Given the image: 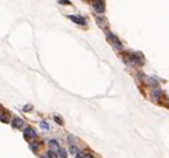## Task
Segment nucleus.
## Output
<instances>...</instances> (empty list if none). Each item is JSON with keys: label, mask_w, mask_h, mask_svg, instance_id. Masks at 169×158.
Instances as JSON below:
<instances>
[{"label": "nucleus", "mask_w": 169, "mask_h": 158, "mask_svg": "<svg viewBox=\"0 0 169 158\" xmlns=\"http://www.w3.org/2000/svg\"><path fill=\"white\" fill-rule=\"evenodd\" d=\"M29 109H32V106L31 105H28V106H24V110L27 112V110H29Z\"/></svg>", "instance_id": "obj_13"}, {"label": "nucleus", "mask_w": 169, "mask_h": 158, "mask_svg": "<svg viewBox=\"0 0 169 158\" xmlns=\"http://www.w3.org/2000/svg\"><path fill=\"white\" fill-rule=\"evenodd\" d=\"M44 157H57V154H55L52 150H49V152H47V154L44 155Z\"/></svg>", "instance_id": "obj_10"}, {"label": "nucleus", "mask_w": 169, "mask_h": 158, "mask_svg": "<svg viewBox=\"0 0 169 158\" xmlns=\"http://www.w3.org/2000/svg\"><path fill=\"white\" fill-rule=\"evenodd\" d=\"M160 95H161V90H160L159 88H156V89H153V90H152V96H153L154 100H159Z\"/></svg>", "instance_id": "obj_8"}, {"label": "nucleus", "mask_w": 169, "mask_h": 158, "mask_svg": "<svg viewBox=\"0 0 169 158\" xmlns=\"http://www.w3.org/2000/svg\"><path fill=\"white\" fill-rule=\"evenodd\" d=\"M92 4H93L95 11L99 12V13H103L104 10H105V6H104L103 0H92Z\"/></svg>", "instance_id": "obj_3"}, {"label": "nucleus", "mask_w": 169, "mask_h": 158, "mask_svg": "<svg viewBox=\"0 0 169 158\" xmlns=\"http://www.w3.org/2000/svg\"><path fill=\"white\" fill-rule=\"evenodd\" d=\"M69 19L72 20V21H75L76 24H79V26H87V20L83 17V16H76V15H69L68 16Z\"/></svg>", "instance_id": "obj_4"}, {"label": "nucleus", "mask_w": 169, "mask_h": 158, "mask_svg": "<svg viewBox=\"0 0 169 158\" xmlns=\"http://www.w3.org/2000/svg\"><path fill=\"white\" fill-rule=\"evenodd\" d=\"M40 128H41L43 130H48V129H49V126H48V125H47L45 122H40Z\"/></svg>", "instance_id": "obj_9"}, {"label": "nucleus", "mask_w": 169, "mask_h": 158, "mask_svg": "<svg viewBox=\"0 0 169 158\" xmlns=\"http://www.w3.org/2000/svg\"><path fill=\"white\" fill-rule=\"evenodd\" d=\"M125 60L129 61L131 64H133V65H143V64H144L143 57L138 56V55H136V53H133V52H128V53H125Z\"/></svg>", "instance_id": "obj_1"}, {"label": "nucleus", "mask_w": 169, "mask_h": 158, "mask_svg": "<svg viewBox=\"0 0 169 158\" xmlns=\"http://www.w3.org/2000/svg\"><path fill=\"white\" fill-rule=\"evenodd\" d=\"M12 125H13V128H17V129H20V128L24 126V121H23L22 118H19V117H15V118H13Z\"/></svg>", "instance_id": "obj_6"}, {"label": "nucleus", "mask_w": 169, "mask_h": 158, "mask_svg": "<svg viewBox=\"0 0 169 158\" xmlns=\"http://www.w3.org/2000/svg\"><path fill=\"white\" fill-rule=\"evenodd\" d=\"M106 37H108L109 43L112 44V47H115L117 51H121V49H122V44H121V41L119 40V37H117L116 35H113L112 32H106Z\"/></svg>", "instance_id": "obj_2"}, {"label": "nucleus", "mask_w": 169, "mask_h": 158, "mask_svg": "<svg viewBox=\"0 0 169 158\" xmlns=\"http://www.w3.org/2000/svg\"><path fill=\"white\" fill-rule=\"evenodd\" d=\"M53 118H55V121H56V122L57 124H60V125H63V120H61V118H60V117H57V116H55V117H53Z\"/></svg>", "instance_id": "obj_11"}, {"label": "nucleus", "mask_w": 169, "mask_h": 158, "mask_svg": "<svg viewBox=\"0 0 169 158\" xmlns=\"http://www.w3.org/2000/svg\"><path fill=\"white\" fill-rule=\"evenodd\" d=\"M59 3H61V4H69V6H71V1H69V0H59Z\"/></svg>", "instance_id": "obj_12"}, {"label": "nucleus", "mask_w": 169, "mask_h": 158, "mask_svg": "<svg viewBox=\"0 0 169 158\" xmlns=\"http://www.w3.org/2000/svg\"><path fill=\"white\" fill-rule=\"evenodd\" d=\"M36 132H35L32 128H27V129H24V137H25V139H33V138H36Z\"/></svg>", "instance_id": "obj_5"}, {"label": "nucleus", "mask_w": 169, "mask_h": 158, "mask_svg": "<svg viewBox=\"0 0 169 158\" xmlns=\"http://www.w3.org/2000/svg\"><path fill=\"white\" fill-rule=\"evenodd\" d=\"M49 146L53 149V150H56V153H57V150H59V149H60L59 144H57L56 141H55V139H51V141H49Z\"/></svg>", "instance_id": "obj_7"}]
</instances>
